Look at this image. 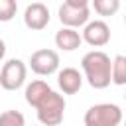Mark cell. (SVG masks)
Segmentation results:
<instances>
[{"label":"cell","mask_w":126,"mask_h":126,"mask_svg":"<svg viewBox=\"0 0 126 126\" xmlns=\"http://www.w3.org/2000/svg\"><path fill=\"white\" fill-rule=\"evenodd\" d=\"M124 100H126V93H124Z\"/></svg>","instance_id":"ac0fdd59"},{"label":"cell","mask_w":126,"mask_h":126,"mask_svg":"<svg viewBox=\"0 0 126 126\" xmlns=\"http://www.w3.org/2000/svg\"><path fill=\"white\" fill-rule=\"evenodd\" d=\"M89 16H91V8L87 0H65L59 6V20L63 24V28H81L89 24Z\"/></svg>","instance_id":"3957f363"},{"label":"cell","mask_w":126,"mask_h":126,"mask_svg":"<svg viewBox=\"0 0 126 126\" xmlns=\"http://www.w3.org/2000/svg\"><path fill=\"white\" fill-rule=\"evenodd\" d=\"M0 126H26V118L20 110H4L0 114Z\"/></svg>","instance_id":"5bb4252c"},{"label":"cell","mask_w":126,"mask_h":126,"mask_svg":"<svg viewBox=\"0 0 126 126\" xmlns=\"http://www.w3.org/2000/svg\"><path fill=\"white\" fill-rule=\"evenodd\" d=\"M93 8L98 16H114L120 8V0H93Z\"/></svg>","instance_id":"4fadbf2b"},{"label":"cell","mask_w":126,"mask_h":126,"mask_svg":"<svg viewBox=\"0 0 126 126\" xmlns=\"http://www.w3.org/2000/svg\"><path fill=\"white\" fill-rule=\"evenodd\" d=\"M51 16H49V8L43 4V2H32L26 6L24 10V24L33 30V32H39L43 28H47Z\"/></svg>","instance_id":"52a82bcc"},{"label":"cell","mask_w":126,"mask_h":126,"mask_svg":"<svg viewBox=\"0 0 126 126\" xmlns=\"http://www.w3.org/2000/svg\"><path fill=\"white\" fill-rule=\"evenodd\" d=\"M30 67L35 75H53L59 71V53L55 49H37L30 57Z\"/></svg>","instance_id":"8992f818"},{"label":"cell","mask_w":126,"mask_h":126,"mask_svg":"<svg viewBox=\"0 0 126 126\" xmlns=\"http://www.w3.org/2000/svg\"><path fill=\"white\" fill-rule=\"evenodd\" d=\"M112 83L118 87L126 85V55H116L112 59Z\"/></svg>","instance_id":"7c38bea8"},{"label":"cell","mask_w":126,"mask_h":126,"mask_svg":"<svg viewBox=\"0 0 126 126\" xmlns=\"http://www.w3.org/2000/svg\"><path fill=\"white\" fill-rule=\"evenodd\" d=\"M81 67L87 83L93 89H106L112 83V59L104 51L93 49L85 53L81 59Z\"/></svg>","instance_id":"6da1fadb"},{"label":"cell","mask_w":126,"mask_h":126,"mask_svg":"<svg viewBox=\"0 0 126 126\" xmlns=\"http://www.w3.org/2000/svg\"><path fill=\"white\" fill-rule=\"evenodd\" d=\"M124 126H126V120H124Z\"/></svg>","instance_id":"d6986e66"},{"label":"cell","mask_w":126,"mask_h":126,"mask_svg":"<svg viewBox=\"0 0 126 126\" xmlns=\"http://www.w3.org/2000/svg\"><path fill=\"white\" fill-rule=\"evenodd\" d=\"M57 85L65 94H75L83 85V75L75 67H63L61 71H57Z\"/></svg>","instance_id":"9c48e42d"},{"label":"cell","mask_w":126,"mask_h":126,"mask_svg":"<svg viewBox=\"0 0 126 126\" xmlns=\"http://www.w3.org/2000/svg\"><path fill=\"white\" fill-rule=\"evenodd\" d=\"M81 43H83V37L73 28H61L55 33V45L63 51H75L77 47H81Z\"/></svg>","instance_id":"30bf717a"},{"label":"cell","mask_w":126,"mask_h":126,"mask_svg":"<svg viewBox=\"0 0 126 126\" xmlns=\"http://www.w3.org/2000/svg\"><path fill=\"white\" fill-rule=\"evenodd\" d=\"M18 12L16 0H0V22H10Z\"/></svg>","instance_id":"9a60e30c"},{"label":"cell","mask_w":126,"mask_h":126,"mask_svg":"<svg viewBox=\"0 0 126 126\" xmlns=\"http://www.w3.org/2000/svg\"><path fill=\"white\" fill-rule=\"evenodd\" d=\"M81 37H83V41H87L93 47H102L110 41V28L102 20H93L85 26Z\"/></svg>","instance_id":"ba28073f"},{"label":"cell","mask_w":126,"mask_h":126,"mask_svg":"<svg viewBox=\"0 0 126 126\" xmlns=\"http://www.w3.org/2000/svg\"><path fill=\"white\" fill-rule=\"evenodd\" d=\"M28 77V67L22 59H8L0 69V87L4 91H18Z\"/></svg>","instance_id":"5b68a950"},{"label":"cell","mask_w":126,"mask_h":126,"mask_svg":"<svg viewBox=\"0 0 126 126\" xmlns=\"http://www.w3.org/2000/svg\"><path fill=\"white\" fill-rule=\"evenodd\" d=\"M124 24H126V14H124Z\"/></svg>","instance_id":"e0dca14e"},{"label":"cell","mask_w":126,"mask_h":126,"mask_svg":"<svg viewBox=\"0 0 126 126\" xmlns=\"http://www.w3.org/2000/svg\"><path fill=\"white\" fill-rule=\"evenodd\" d=\"M53 89L45 83V81H41V79H37V81H32L28 87H26V102L30 104V106H37L49 93H51Z\"/></svg>","instance_id":"8fae6325"},{"label":"cell","mask_w":126,"mask_h":126,"mask_svg":"<svg viewBox=\"0 0 126 126\" xmlns=\"http://www.w3.org/2000/svg\"><path fill=\"white\" fill-rule=\"evenodd\" d=\"M122 122V110L118 104L100 102L93 104L85 112V126H118Z\"/></svg>","instance_id":"277c9868"},{"label":"cell","mask_w":126,"mask_h":126,"mask_svg":"<svg viewBox=\"0 0 126 126\" xmlns=\"http://www.w3.org/2000/svg\"><path fill=\"white\" fill-rule=\"evenodd\" d=\"M37 120L41 122V126H59L63 120V112H65V98L63 94L51 91L37 106Z\"/></svg>","instance_id":"7a4b0ae2"},{"label":"cell","mask_w":126,"mask_h":126,"mask_svg":"<svg viewBox=\"0 0 126 126\" xmlns=\"http://www.w3.org/2000/svg\"><path fill=\"white\" fill-rule=\"evenodd\" d=\"M4 55H6V43L0 39V61L4 59Z\"/></svg>","instance_id":"2e32d148"}]
</instances>
